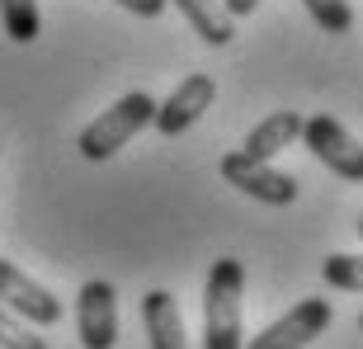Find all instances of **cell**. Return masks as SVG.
<instances>
[{
    "label": "cell",
    "mask_w": 363,
    "mask_h": 349,
    "mask_svg": "<svg viewBox=\"0 0 363 349\" xmlns=\"http://www.w3.org/2000/svg\"><path fill=\"white\" fill-rule=\"evenodd\" d=\"M203 349H245V265L213 260L203 283Z\"/></svg>",
    "instance_id": "6da1fadb"
},
{
    "label": "cell",
    "mask_w": 363,
    "mask_h": 349,
    "mask_svg": "<svg viewBox=\"0 0 363 349\" xmlns=\"http://www.w3.org/2000/svg\"><path fill=\"white\" fill-rule=\"evenodd\" d=\"M151 118H156V99H151L147 90H133V94H123L118 104H108L94 123H85V133H81L76 147H81L85 161H108V156H118Z\"/></svg>",
    "instance_id": "7a4b0ae2"
},
{
    "label": "cell",
    "mask_w": 363,
    "mask_h": 349,
    "mask_svg": "<svg viewBox=\"0 0 363 349\" xmlns=\"http://www.w3.org/2000/svg\"><path fill=\"white\" fill-rule=\"evenodd\" d=\"M302 142H307V151L330 174L350 179V184H363V142L340 118H330V113H311V118H302Z\"/></svg>",
    "instance_id": "3957f363"
},
{
    "label": "cell",
    "mask_w": 363,
    "mask_h": 349,
    "mask_svg": "<svg viewBox=\"0 0 363 349\" xmlns=\"http://www.w3.org/2000/svg\"><path fill=\"white\" fill-rule=\"evenodd\" d=\"M217 170H222V179H227L231 189H241L245 199H255V203L288 208V203L297 199V179L283 174V170H274L269 161H250V156H241V151H227Z\"/></svg>",
    "instance_id": "277c9868"
},
{
    "label": "cell",
    "mask_w": 363,
    "mask_h": 349,
    "mask_svg": "<svg viewBox=\"0 0 363 349\" xmlns=\"http://www.w3.org/2000/svg\"><path fill=\"white\" fill-rule=\"evenodd\" d=\"M330 302L325 297H302L293 311H283L279 321H269L259 336H250L245 349H307L316 336H325V326H330Z\"/></svg>",
    "instance_id": "5b68a950"
},
{
    "label": "cell",
    "mask_w": 363,
    "mask_h": 349,
    "mask_svg": "<svg viewBox=\"0 0 363 349\" xmlns=\"http://www.w3.org/2000/svg\"><path fill=\"white\" fill-rule=\"evenodd\" d=\"M0 307L14 311L24 326H57L62 321V302L52 297V288L28 279L14 260H0Z\"/></svg>",
    "instance_id": "8992f818"
},
{
    "label": "cell",
    "mask_w": 363,
    "mask_h": 349,
    "mask_svg": "<svg viewBox=\"0 0 363 349\" xmlns=\"http://www.w3.org/2000/svg\"><path fill=\"white\" fill-rule=\"evenodd\" d=\"M76 331L85 349H113L118 345V293L108 279H90L76 293Z\"/></svg>",
    "instance_id": "52a82bcc"
},
{
    "label": "cell",
    "mask_w": 363,
    "mask_h": 349,
    "mask_svg": "<svg viewBox=\"0 0 363 349\" xmlns=\"http://www.w3.org/2000/svg\"><path fill=\"white\" fill-rule=\"evenodd\" d=\"M213 99H217L213 76L194 71V76H184V81L165 94L161 104H156V118H151V128H156L161 137H179V133H189V128H194V123H199L203 113L213 109Z\"/></svg>",
    "instance_id": "ba28073f"
},
{
    "label": "cell",
    "mask_w": 363,
    "mask_h": 349,
    "mask_svg": "<svg viewBox=\"0 0 363 349\" xmlns=\"http://www.w3.org/2000/svg\"><path fill=\"white\" fill-rule=\"evenodd\" d=\"M302 137V113L297 109H279V113H269V118H259L250 133H245L241 142V156H250V161H269L279 151H288Z\"/></svg>",
    "instance_id": "9c48e42d"
},
{
    "label": "cell",
    "mask_w": 363,
    "mask_h": 349,
    "mask_svg": "<svg viewBox=\"0 0 363 349\" xmlns=\"http://www.w3.org/2000/svg\"><path fill=\"white\" fill-rule=\"evenodd\" d=\"M142 321H147L151 349H189L184 316H179L175 293H165V288H151V293L142 297Z\"/></svg>",
    "instance_id": "30bf717a"
},
{
    "label": "cell",
    "mask_w": 363,
    "mask_h": 349,
    "mask_svg": "<svg viewBox=\"0 0 363 349\" xmlns=\"http://www.w3.org/2000/svg\"><path fill=\"white\" fill-rule=\"evenodd\" d=\"M179 14L189 19V28L199 33L208 48H227L236 38V19L222 10V0H170Z\"/></svg>",
    "instance_id": "8fae6325"
},
{
    "label": "cell",
    "mask_w": 363,
    "mask_h": 349,
    "mask_svg": "<svg viewBox=\"0 0 363 349\" xmlns=\"http://www.w3.org/2000/svg\"><path fill=\"white\" fill-rule=\"evenodd\" d=\"M0 28L10 33V43H33L43 33L38 0H0Z\"/></svg>",
    "instance_id": "7c38bea8"
},
{
    "label": "cell",
    "mask_w": 363,
    "mask_h": 349,
    "mask_svg": "<svg viewBox=\"0 0 363 349\" xmlns=\"http://www.w3.org/2000/svg\"><path fill=\"white\" fill-rule=\"evenodd\" d=\"M321 279L330 283V288H340V293H363V255H325L321 265Z\"/></svg>",
    "instance_id": "4fadbf2b"
},
{
    "label": "cell",
    "mask_w": 363,
    "mask_h": 349,
    "mask_svg": "<svg viewBox=\"0 0 363 349\" xmlns=\"http://www.w3.org/2000/svg\"><path fill=\"white\" fill-rule=\"evenodd\" d=\"M302 5H307V14L325 33H350L354 28V5L350 0H302Z\"/></svg>",
    "instance_id": "5bb4252c"
},
{
    "label": "cell",
    "mask_w": 363,
    "mask_h": 349,
    "mask_svg": "<svg viewBox=\"0 0 363 349\" xmlns=\"http://www.w3.org/2000/svg\"><path fill=\"white\" fill-rule=\"evenodd\" d=\"M0 349H48V340H43L33 326H24L14 311L0 307Z\"/></svg>",
    "instance_id": "9a60e30c"
},
{
    "label": "cell",
    "mask_w": 363,
    "mask_h": 349,
    "mask_svg": "<svg viewBox=\"0 0 363 349\" xmlns=\"http://www.w3.org/2000/svg\"><path fill=\"white\" fill-rule=\"evenodd\" d=\"M113 5H123V10L137 14V19H161L170 0H113Z\"/></svg>",
    "instance_id": "2e32d148"
},
{
    "label": "cell",
    "mask_w": 363,
    "mask_h": 349,
    "mask_svg": "<svg viewBox=\"0 0 363 349\" xmlns=\"http://www.w3.org/2000/svg\"><path fill=\"white\" fill-rule=\"evenodd\" d=\"M222 10H227L231 19H245V14L259 10V0H222Z\"/></svg>",
    "instance_id": "e0dca14e"
},
{
    "label": "cell",
    "mask_w": 363,
    "mask_h": 349,
    "mask_svg": "<svg viewBox=\"0 0 363 349\" xmlns=\"http://www.w3.org/2000/svg\"><path fill=\"white\" fill-rule=\"evenodd\" d=\"M359 241H363V213H359Z\"/></svg>",
    "instance_id": "ac0fdd59"
},
{
    "label": "cell",
    "mask_w": 363,
    "mask_h": 349,
    "mask_svg": "<svg viewBox=\"0 0 363 349\" xmlns=\"http://www.w3.org/2000/svg\"><path fill=\"white\" fill-rule=\"evenodd\" d=\"M359 331H363V311H359Z\"/></svg>",
    "instance_id": "d6986e66"
}]
</instances>
